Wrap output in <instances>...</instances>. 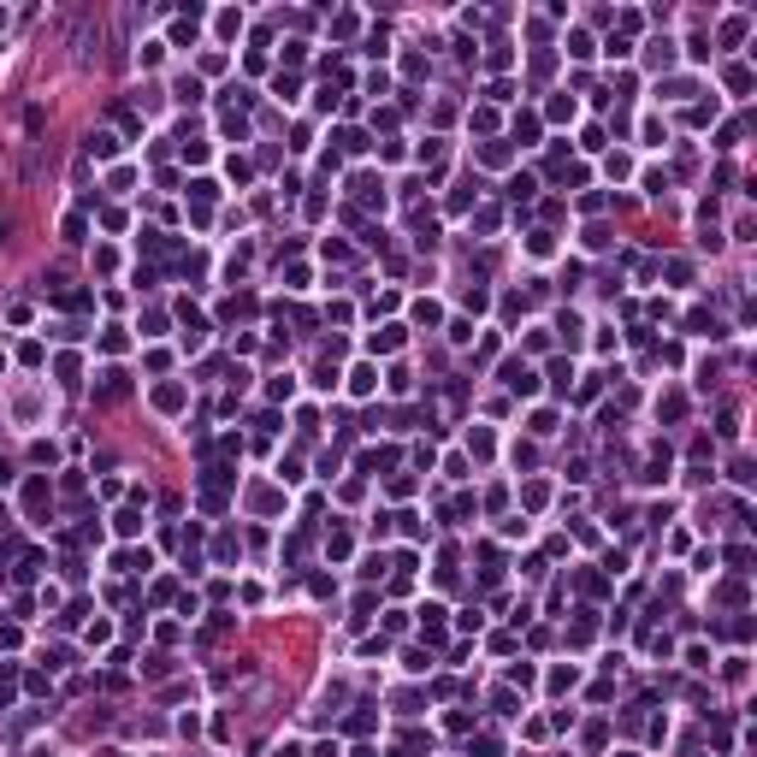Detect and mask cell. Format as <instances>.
<instances>
[{
  "mask_svg": "<svg viewBox=\"0 0 757 757\" xmlns=\"http://www.w3.org/2000/svg\"><path fill=\"white\" fill-rule=\"evenodd\" d=\"M125 397H130V373L125 367H107L101 385H95V402H125Z\"/></svg>",
  "mask_w": 757,
  "mask_h": 757,
  "instance_id": "obj_1",
  "label": "cell"
},
{
  "mask_svg": "<svg viewBox=\"0 0 757 757\" xmlns=\"http://www.w3.org/2000/svg\"><path fill=\"white\" fill-rule=\"evenodd\" d=\"M402 338H409V326H397V319H391V326H379L373 338H367V349H373V355H397Z\"/></svg>",
  "mask_w": 757,
  "mask_h": 757,
  "instance_id": "obj_2",
  "label": "cell"
},
{
  "mask_svg": "<svg viewBox=\"0 0 757 757\" xmlns=\"http://www.w3.org/2000/svg\"><path fill=\"white\" fill-rule=\"evenodd\" d=\"M503 385L520 391V397H533V391H538V373H533L527 361H503Z\"/></svg>",
  "mask_w": 757,
  "mask_h": 757,
  "instance_id": "obj_3",
  "label": "cell"
},
{
  "mask_svg": "<svg viewBox=\"0 0 757 757\" xmlns=\"http://www.w3.org/2000/svg\"><path fill=\"white\" fill-rule=\"evenodd\" d=\"M183 402H190V391H183L178 379H160V385H154V409H160V414H178Z\"/></svg>",
  "mask_w": 757,
  "mask_h": 757,
  "instance_id": "obj_4",
  "label": "cell"
},
{
  "mask_svg": "<svg viewBox=\"0 0 757 757\" xmlns=\"http://www.w3.org/2000/svg\"><path fill=\"white\" fill-rule=\"evenodd\" d=\"M420 639H444V603H420Z\"/></svg>",
  "mask_w": 757,
  "mask_h": 757,
  "instance_id": "obj_5",
  "label": "cell"
},
{
  "mask_svg": "<svg viewBox=\"0 0 757 757\" xmlns=\"http://www.w3.org/2000/svg\"><path fill=\"white\" fill-rule=\"evenodd\" d=\"M113 568H119V574H148V568H154V557H148V550H119V557H113Z\"/></svg>",
  "mask_w": 757,
  "mask_h": 757,
  "instance_id": "obj_6",
  "label": "cell"
},
{
  "mask_svg": "<svg viewBox=\"0 0 757 757\" xmlns=\"http://www.w3.org/2000/svg\"><path fill=\"white\" fill-rule=\"evenodd\" d=\"M373 391H379V373H373V367L361 361L355 373H349V397H373Z\"/></svg>",
  "mask_w": 757,
  "mask_h": 757,
  "instance_id": "obj_7",
  "label": "cell"
},
{
  "mask_svg": "<svg viewBox=\"0 0 757 757\" xmlns=\"http://www.w3.org/2000/svg\"><path fill=\"white\" fill-rule=\"evenodd\" d=\"M538 130H545V125H538V113H515V142H520V148H533Z\"/></svg>",
  "mask_w": 757,
  "mask_h": 757,
  "instance_id": "obj_8",
  "label": "cell"
},
{
  "mask_svg": "<svg viewBox=\"0 0 757 757\" xmlns=\"http://www.w3.org/2000/svg\"><path fill=\"white\" fill-rule=\"evenodd\" d=\"M119 148H125V142L113 137V130H95V137H89V154H95V160H113Z\"/></svg>",
  "mask_w": 757,
  "mask_h": 757,
  "instance_id": "obj_9",
  "label": "cell"
},
{
  "mask_svg": "<svg viewBox=\"0 0 757 757\" xmlns=\"http://www.w3.org/2000/svg\"><path fill=\"white\" fill-rule=\"evenodd\" d=\"M195 30H201V12L190 6V12H183V18L172 24V42H178V47H183V42H195Z\"/></svg>",
  "mask_w": 757,
  "mask_h": 757,
  "instance_id": "obj_10",
  "label": "cell"
},
{
  "mask_svg": "<svg viewBox=\"0 0 757 757\" xmlns=\"http://www.w3.org/2000/svg\"><path fill=\"white\" fill-rule=\"evenodd\" d=\"M574 113H580L574 95H557V101H550V125H574Z\"/></svg>",
  "mask_w": 757,
  "mask_h": 757,
  "instance_id": "obj_11",
  "label": "cell"
},
{
  "mask_svg": "<svg viewBox=\"0 0 757 757\" xmlns=\"http://www.w3.org/2000/svg\"><path fill=\"white\" fill-rule=\"evenodd\" d=\"M645 47H651V65H663V72L675 65V42H668V36H651Z\"/></svg>",
  "mask_w": 757,
  "mask_h": 757,
  "instance_id": "obj_12",
  "label": "cell"
},
{
  "mask_svg": "<svg viewBox=\"0 0 757 757\" xmlns=\"http://www.w3.org/2000/svg\"><path fill=\"white\" fill-rule=\"evenodd\" d=\"M326 557H331V562L349 557V527H331V533H326Z\"/></svg>",
  "mask_w": 757,
  "mask_h": 757,
  "instance_id": "obj_13",
  "label": "cell"
},
{
  "mask_svg": "<svg viewBox=\"0 0 757 757\" xmlns=\"http://www.w3.org/2000/svg\"><path fill=\"white\" fill-rule=\"evenodd\" d=\"M113 527H119V538H137L142 533V509H119V515H113Z\"/></svg>",
  "mask_w": 757,
  "mask_h": 757,
  "instance_id": "obj_14",
  "label": "cell"
},
{
  "mask_svg": "<svg viewBox=\"0 0 757 757\" xmlns=\"http://www.w3.org/2000/svg\"><path fill=\"white\" fill-rule=\"evenodd\" d=\"M491 450H497V438H491L485 426H474V432H467V456H491Z\"/></svg>",
  "mask_w": 757,
  "mask_h": 757,
  "instance_id": "obj_15",
  "label": "cell"
},
{
  "mask_svg": "<svg viewBox=\"0 0 757 757\" xmlns=\"http://www.w3.org/2000/svg\"><path fill=\"white\" fill-rule=\"evenodd\" d=\"M142 249H148V255H160V261H166V255H172V249H178V243H172V237H166V231H142Z\"/></svg>",
  "mask_w": 757,
  "mask_h": 757,
  "instance_id": "obj_16",
  "label": "cell"
},
{
  "mask_svg": "<svg viewBox=\"0 0 757 757\" xmlns=\"http://www.w3.org/2000/svg\"><path fill=\"white\" fill-rule=\"evenodd\" d=\"M527 255H533V261H550V255H557V243H550V231H533V237H527Z\"/></svg>",
  "mask_w": 757,
  "mask_h": 757,
  "instance_id": "obj_17",
  "label": "cell"
},
{
  "mask_svg": "<svg viewBox=\"0 0 757 757\" xmlns=\"http://www.w3.org/2000/svg\"><path fill=\"white\" fill-rule=\"evenodd\" d=\"M213 30H220V36H243V12H237V6H225L220 18H213Z\"/></svg>",
  "mask_w": 757,
  "mask_h": 757,
  "instance_id": "obj_18",
  "label": "cell"
},
{
  "mask_svg": "<svg viewBox=\"0 0 757 757\" xmlns=\"http://www.w3.org/2000/svg\"><path fill=\"white\" fill-rule=\"evenodd\" d=\"M65 243H83V237H89V220H83V213H65Z\"/></svg>",
  "mask_w": 757,
  "mask_h": 757,
  "instance_id": "obj_19",
  "label": "cell"
},
{
  "mask_svg": "<svg viewBox=\"0 0 757 757\" xmlns=\"http://www.w3.org/2000/svg\"><path fill=\"white\" fill-rule=\"evenodd\" d=\"M125 326H107V331H101V349H107V355H125Z\"/></svg>",
  "mask_w": 757,
  "mask_h": 757,
  "instance_id": "obj_20",
  "label": "cell"
},
{
  "mask_svg": "<svg viewBox=\"0 0 757 757\" xmlns=\"http://www.w3.org/2000/svg\"><path fill=\"white\" fill-rule=\"evenodd\" d=\"M24 509H47V479H30L24 485Z\"/></svg>",
  "mask_w": 757,
  "mask_h": 757,
  "instance_id": "obj_21",
  "label": "cell"
},
{
  "mask_svg": "<svg viewBox=\"0 0 757 757\" xmlns=\"http://www.w3.org/2000/svg\"><path fill=\"white\" fill-rule=\"evenodd\" d=\"M266 397H273V402H290V397H296V379H290V373H278L273 385H266Z\"/></svg>",
  "mask_w": 757,
  "mask_h": 757,
  "instance_id": "obj_22",
  "label": "cell"
},
{
  "mask_svg": "<svg viewBox=\"0 0 757 757\" xmlns=\"http://www.w3.org/2000/svg\"><path fill=\"white\" fill-rule=\"evenodd\" d=\"M657 414H663V420H681V414H686V397H681V391H668V397L657 402Z\"/></svg>",
  "mask_w": 757,
  "mask_h": 757,
  "instance_id": "obj_23",
  "label": "cell"
},
{
  "mask_svg": "<svg viewBox=\"0 0 757 757\" xmlns=\"http://www.w3.org/2000/svg\"><path fill=\"white\" fill-rule=\"evenodd\" d=\"M574 681H580V668H574V663H568V668H550V693H568Z\"/></svg>",
  "mask_w": 757,
  "mask_h": 757,
  "instance_id": "obj_24",
  "label": "cell"
},
{
  "mask_svg": "<svg viewBox=\"0 0 757 757\" xmlns=\"http://www.w3.org/2000/svg\"><path fill=\"white\" fill-rule=\"evenodd\" d=\"M509 59H515V54H509V42H491V54H485V65H491V72H509Z\"/></svg>",
  "mask_w": 757,
  "mask_h": 757,
  "instance_id": "obj_25",
  "label": "cell"
},
{
  "mask_svg": "<svg viewBox=\"0 0 757 757\" xmlns=\"http://www.w3.org/2000/svg\"><path fill=\"white\" fill-rule=\"evenodd\" d=\"M479 160H485V166H509V142H485Z\"/></svg>",
  "mask_w": 757,
  "mask_h": 757,
  "instance_id": "obj_26",
  "label": "cell"
},
{
  "mask_svg": "<svg viewBox=\"0 0 757 757\" xmlns=\"http://www.w3.org/2000/svg\"><path fill=\"white\" fill-rule=\"evenodd\" d=\"M220 130H225V137H237V142H243V137H249V119H243V113H225V119H220Z\"/></svg>",
  "mask_w": 757,
  "mask_h": 757,
  "instance_id": "obj_27",
  "label": "cell"
},
{
  "mask_svg": "<svg viewBox=\"0 0 757 757\" xmlns=\"http://www.w3.org/2000/svg\"><path fill=\"white\" fill-rule=\"evenodd\" d=\"M686 95H693V83H686V77H675V83H663V89H657V101H686Z\"/></svg>",
  "mask_w": 757,
  "mask_h": 757,
  "instance_id": "obj_28",
  "label": "cell"
},
{
  "mask_svg": "<svg viewBox=\"0 0 757 757\" xmlns=\"http://www.w3.org/2000/svg\"><path fill=\"white\" fill-rule=\"evenodd\" d=\"M331 385H338V367L319 361V367H314V391H331Z\"/></svg>",
  "mask_w": 757,
  "mask_h": 757,
  "instance_id": "obj_29",
  "label": "cell"
},
{
  "mask_svg": "<svg viewBox=\"0 0 757 757\" xmlns=\"http://www.w3.org/2000/svg\"><path fill=\"white\" fill-rule=\"evenodd\" d=\"M213 557H220V562H237V557H243V545H237V538H231V533H225V538H220V545H213Z\"/></svg>",
  "mask_w": 757,
  "mask_h": 757,
  "instance_id": "obj_30",
  "label": "cell"
},
{
  "mask_svg": "<svg viewBox=\"0 0 757 757\" xmlns=\"http://www.w3.org/2000/svg\"><path fill=\"white\" fill-rule=\"evenodd\" d=\"M402 668H409V675H426L432 657H426V651H402Z\"/></svg>",
  "mask_w": 757,
  "mask_h": 757,
  "instance_id": "obj_31",
  "label": "cell"
},
{
  "mask_svg": "<svg viewBox=\"0 0 757 757\" xmlns=\"http://www.w3.org/2000/svg\"><path fill=\"white\" fill-rule=\"evenodd\" d=\"M190 195L201 201V207H207V201H213V195H220V183H213V178H195V183H190Z\"/></svg>",
  "mask_w": 757,
  "mask_h": 757,
  "instance_id": "obj_32",
  "label": "cell"
},
{
  "mask_svg": "<svg viewBox=\"0 0 757 757\" xmlns=\"http://www.w3.org/2000/svg\"><path fill=\"white\" fill-rule=\"evenodd\" d=\"M568 54H574V59H592V36H586V30H574V36H568Z\"/></svg>",
  "mask_w": 757,
  "mask_h": 757,
  "instance_id": "obj_33",
  "label": "cell"
},
{
  "mask_svg": "<svg viewBox=\"0 0 757 757\" xmlns=\"http://www.w3.org/2000/svg\"><path fill=\"white\" fill-rule=\"evenodd\" d=\"M550 379H557V391H568L574 385V361H550Z\"/></svg>",
  "mask_w": 757,
  "mask_h": 757,
  "instance_id": "obj_34",
  "label": "cell"
},
{
  "mask_svg": "<svg viewBox=\"0 0 757 757\" xmlns=\"http://www.w3.org/2000/svg\"><path fill=\"white\" fill-rule=\"evenodd\" d=\"M728 89H734V95L751 89V72H746V65H728Z\"/></svg>",
  "mask_w": 757,
  "mask_h": 757,
  "instance_id": "obj_35",
  "label": "cell"
},
{
  "mask_svg": "<svg viewBox=\"0 0 757 757\" xmlns=\"http://www.w3.org/2000/svg\"><path fill=\"white\" fill-rule=\"evenodd\" d=\"M467 125H474L479 137H491V130H497V113H491V107H479V113H474V119H467Z\"/></svg>",
  "mask_w": 757,
  "mask_h": 757,
  "instance_id": "obj_36",
  "label": "cell"
},
{
  "mask_svg": "<svg viewBox=\"0 0 757 757\" xmlns=\"http://www.w3.org/2000/svg\"><path fill=\"white\" fill-rule=\"evenodd\" d=\"M338 142H343V154H367V137H361V130H338Z\"/></svg>",
  "mask_w": 757,
  "mask_h": 757,
  "instance_id": "obj_37",
  "label": "cell"
},
{
  "mask_svg": "<svg viewBox=\"0 0 757 757\" xmlns=\"http://www.w3.org/2000/svg\"><path fill=\"white\" fill-rule=\"evenodd\" d=\"M716 598H722V603H746V586H739V580H722Z\"/></svg>",
  "mask_w": 757,
  "mask_h": 757,
  "instance_id": "obj_38",
  "label": "cell"
},
{
  "mask_svg": "<svg viewBox=\"0 0 757 757\" xmlns=\"http://www.w3.org/2000/svg\"><path fill=\"white\" fill-rule=\"evenodd\" d=\"M142 675H148V681H166V675H172V657H148Z\"/></svg>",
  "mask_w": 757,
  "mask_h": 757,
  "instance_id": "obj_39",
  "label": "cell"
},
{
  "mask_svg": "<svg viewBox=\"0 0 757 757\" xmlns=\"http://www.w3.org/2000/svg\"><path fill=\"white\" fill-rule=\"evenodd\" d=\"M296 89H302V83H296V77H284V72L273 77V95H278V101H296Z\"/></svg>",
  "mask_w": 757,
  "mask_h": 757,
  "instance_id": "obj_40",
  "label": "cell"
},
{
  "mask_svg": "<svg viewBox=\"0 0 757 757\" xmlns=\"http://www.w3.org/2000/svg\"><path fill=\"white\" fill-rule=\"evenodd\" d=\"M533 432H538V438H550V432H557V414L538 409V414H533Z\"/></svg>",
  "mask_w": 757,
  "mask_h": 757,
  "instance_id": "obj_41",
  "label": "cell"
},
{
  "mask_svg": "<svg viewBox=\"0 0 757 757\" xmlns=\"http://www.w3.org/2000/svg\"><path fill=\"white\" fill-rule=\"evenodd\" d=\"M160 331H166V314L148 308V314H142V338H160Z\"/></svg>",
  "mask_w": 757,
  "mask_h": 757,
  "instance_id": "obj_42",
  "label": "cell"
},
{
  "mask_svg": "<svg viewBox=\"0 0 757 757\" xmlns=\"http://www.w3.org/2000/svg\"><path fill=\"white\" fill-rule=\"evenodd\" d=\"M728 562H734V574H751V550H746V545H734Z\"/></svg>",
  "mask_w": 757,
  "mask_h": 757,
  "instance_id": "obj_43",
  "label": "cell"
},
{
  "mask_svg": "<svg viewBox=\"0 0 757 757\" xmlns=\"http://www.w3.org/2000/svg\"><path fill=\"white\" fill-rule=\"evenodd\" d=\"M349 734H373V710H367V704H361L355 716H349Z\"/></svg>",
  "mask_w": 757,
  "mask_h": 757,
  "instance_id": "obj_44",
  "label": "cell"
},
{
  "mask_svg": "<svg viewBox=\"0 0 757 757\" xmlns=\"http://www.w3.org/2000/svg\"><path fill=\"white\" fill-rule=\"evenodd\" d=\"M603 54H610V59H627L633 42H627V36H610V42H603Z\"/></svg>",
  "mask_w": 757,
  "mask_h": 757,
  "instance_id": "obj_45",
  "label": "cell"
},
{
  "mask_svg": "<svg viewBox=\"0 0 757 757\" xmlns=\"http://www.w3.org/2000/svg\"><path fill=\"white\" fill-rule=\"evenodd\" d=\"M533 190H538V183H533V178H527V172H520V178H509V195H515V201H527V195H533Z\"/></svg>",
  "mask_w": 757,
  "mask_h": 757,
  "instance_id": "obj_46",
  "label": "cell"
},
{
  "mask_svg": "<svg viewBox=\"0 0 757 757\" xmlns=\"http://www.w3.org/2000/svg\"><path fill=\"white\" fill-rule=\"evenodd\" d=\"M456 627H462V633H479V627H485V615H479V610H462V615H456Z\"/></svg>",
  "mask_w": 757,
  "mask_h": 757,
  "instance_id": "obj_47",
  "label": "cell"
},
{
  "mask_svg": "<svg viewBox=\"0 0 757 757\" xmlns=\"http://www.w3.org/2000/svg\"><path fill=\"white\" fill-rule=\"evenodd\" d=\"M178 101H201V77H178Z\"/></svg>",
  "mask_w": 757,
  "mask_h": 757,
  "instance_id": "obj_48",
  "label": "cell"
},
{
  "mask_svg": "<svg viewBox=\"0 0 757 757\" xmlns=\"http://www.w3.org/2000/svg\"><path fill=\"white\" fill-rule=\"evenodd\" d=\"M367 54H391V30H373V36H367Z\"/></svg>",
  "mask_w": 757,
  "mask_h": 757,
  "instance_id": "obj_49",
  "label": "cell"
},
{
  "mask_svg": "<svg viewBox=\"0 0 757 757\" xmlns=\"http://www.w3.org/2000/svg\"><path fill=\"white\" fill-rule=\"evenodd\" d=\"M686 668H710V651H704V645H686Z\"/></svg>",
  "mask_w": 757,
  "mask_h": 757,
  "instance_id": "obj_50",
  "label": "cell"
},
{
  "mask_svg": "<svg viewBox=\"0 0 757 757\" xmlns=\"http://www.w3.org/2000/svg\"><path fill=\"white\" fill-rule=\"evenodd\" d=\"M557 331H568V338H580L586 326H580V314H557Z\"/></svg>",
  "mask_w": 757,
  "mask_h": 757,
  "instance_id": "obj_51",
  "label": "cell"
},
{
  "mask_svg": "<svg viewBox=\"0 0 757 757\" xmlns=\"http://www.w3.org/2000/svg\"><path fill=\"white\" fill-rule=\"evenodd\" d=\"M59 385H77V355H59Z\"/></svg>",
  "mask_w": 757,
  "mask_h": 757,
  "instance_id": "obj_52",
  "label": "cell"
},
{
  "mask_svg": "<svg viewBox=\"0 0 757 757\" xmlns=\"http://www.w3.org/2000/svg\"><path fill=\"white\" fill-rule=\"evenodd\" d=\"M278 479H284V485H296V479H302V462H296V456H290V462H278Z\"/></svg>",
  "mask_w": 757,
  "mask_h": 757,
  "instance_id": "obj_53",
  "label": "cell"
},
{
  "mask_svg": "<svg viewBox=\"0 0 757 757\" xmlns=\"http://www.w3.org/2000/svg\"><path fill=\"white\" fill-rule=\"evenodd\" d=\"M391 497H414V474H397L391 479Z\"/></svg>",
  "mask_w": 757,
  "mask_h": 757,
  "instance_id": "obj_54",
  "label": "cell"
},
{
  "mask_svg": "<svg viewBox=\"0 0 757 757\" xmlns=\"http://www.w3.org/2000/svg\"><path fill=\"white\" fill-rule=\"evenodd\" d=\"M509 686H533V663H515L509 668Z\"/></svg>",
  "mask_w": 757,
  "mask_h": 757,
  "instance_id": "obj_55",
  "label": "cell"
},
{
  "mask_svg": "<svg viewBox=\"0 0 757 757\" xmlns=\"http://www.w3.org/2000/svg\"><path fill=\"white\" fill-rule=\"evenodd\" d=\"M474 751H479V757H497L503 746H497V739H491V734H479V739H474Z\"/></svg>",
  "mask_w": 757,
  "mask_h": 757,
  "instance_id": "obj_56",
  "label": "cell"
},
{
  "mask_svg": "<svg viewBox=\"0 0 757 757\" xmlns=\"http://www.w3.org/2000/svg\"><path fill=\"white\" fill-rule=\"evenodd\" d=\"M308 757H343V751H338V739H319V746H314Z\"/></svg>",
  "mask_w": 757,
  "mask_h": 757,
  "instance_id": "obj_57",
  "label": "cell"
},
{
  "mask_svg": "<svg viewBox=\"0 0 757 757\" xmlns=\"http://www.w3.org/2000/svg\"><path fill=\"white\" fill-rule=\"evenodd\" d=\"M0 527H12V509H6V503H0Z\"/></svg>",
  "mask_w": 757,
  "mask_h": 757,
  "instance_id": "obj_58",
  "label": "cell"
},
{
  "mask_svg": "<svg viewBox=\"0 0 757 757\" xmlns=\"http://www.w3.org/2000/svg\"><path fill=\"white\" fill-rule=\"evenodd\" d=\"M355 757H379V751H373V746H355Z\"/></svg>",
  "mask_w": 757,
  "mask_h": 757,
  "instance_id": "obj_59",
  "label": "cell"
}]
</instances>
